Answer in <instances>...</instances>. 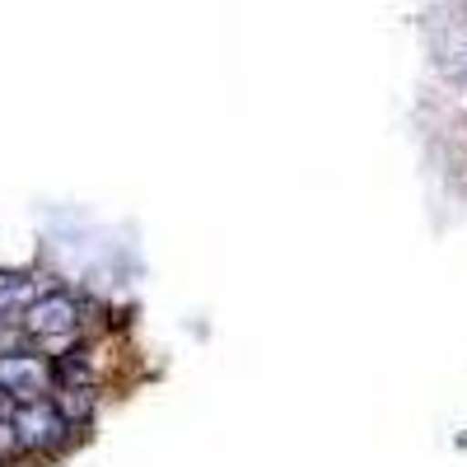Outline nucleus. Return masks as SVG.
I'll return each mask as SVG.
<instances>
[{
    "label": "nucleus",
    "mask_w": 467,
    "mask_h": 467,
    "mask_svg": "<svg viewBox=\"0 0 467 467\" xmlns=\"http://www.w3.org/2000/svg\"><path fill=\"white\" fill-rule=\"evenodd\" d=\"M47 388H52V365L19 350V356H0V393H5L15 407L28 402H47Z\"/></svg>",
    "instance_id": "1"
},
{
    "label": "nucleus",
    "mask_w": 467,
    "mask_h": 467,
    "mask_svg": "<svg viewBox=\"0 0 467 467\" xmlns=\"http://www.w3.org/2000/svg\"><path fill=\"white\" fill-rule=\"evenodd\" d=\"M15 425V440L19 449H57L70 431V420L57 411V402H28V407H15L10 416Z\"/></svg>",
    "instance_id": "2"
},
{
    "label": "nucleus",
    "mask_w": 467,
    "mask_h": 467,
    "mask_svg": "<svg viewBox=\"0 0 467 467\" xmlns=\"http://www.w3.org/2000/svg\"><path fill=\"white\" fill-rule=\"evenodd\" d=\"M75 323H80V308H75V299L70 295H61V290H47L37 304H28L24 314H19V332L24 337H70L75 332Z\"/></svg>",
    "instance_id": "3"
},
{
    "label": "nucleus",
    "mask_w": 467,
    "mask_h": 467,
    "mask_svg": "<svg viewBox=\"0 0 467 467\" xmlns=\"http://www.w3.org/2000/svg\"><path fill=\"white\" fill-rule=\"evenodd\" d=\"M47 290L37 285L28 271H0V314H24L28 304H37Z\"/></svg>",
    "instance_id": "4"
},
{
    "label": "nucleus",
    "mask_w": 467,
    "mask_h": 467,
    "mask_svg": "<svg viewBox=\"0 0 467 467\" xmlns=\"http://www.w3.org/2000/svg\"><path fill=\"white\" fill-rule=\"evenodd\" d=\"M19 350H24V332H19V323L0 314V356H19Z\"/></svg>",
    "instance_id": "5"
},
{
    "label": "nucleus",
    "mask_w": 467,
    "mask_h": 467,
    "mask_svg": "<svg viewBox=\"0 0 467 467\" xmlns=\"http://www.w3.org/2000/svg\"><path fill=\"white\" fill-rule=\"evenodd\" d=\"M10 416H15V402H10L5 393H0V420H10Z\"/></svg>",
    "instance_id": "6"
}]
</instances>
